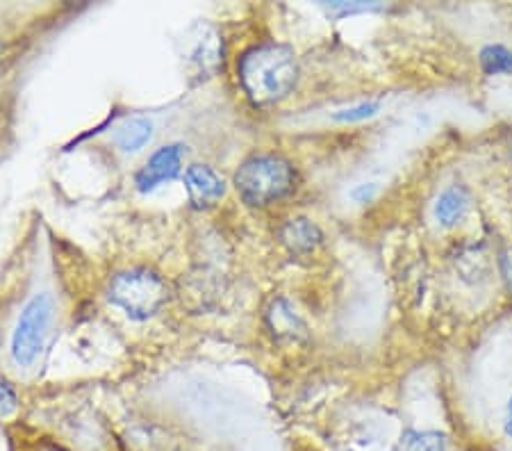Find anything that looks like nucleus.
Listing matches in <instances>:
<instances>
[{"label":"nucleus","instance_id":"8","mask_svg":"<svg viewBox=\"0 0 512 451\" xmlns=\"http://www.w3.org/2000/svg\"><path fill=\"white\" fill-rule=\"evenodd\" d=\"M469 210V194L465 187L451 185L435 201V217L444 228H453L462 224Z\"/></svg>","mask_w":512,"mask_h":451},{"label":"nucleus","instance_id":"11","mask_svg":"<svg viewBox=\"0 0 512 451\" xmlns=\"http://www.w3.org/2000/svg\"><path fill=\"white\" fill-rule=\"evenodd\" d=\"M396 451H447V438L437 431H408Z\"/></svg>","mask_w":512,"mask_h":451},{"label":"nucleus","instance_id":"6","mask_svg":"<svg viewBox=\"0 0 512 451\" xmlns=\"http://www.w3.org/2000/svg\"><path fill=\"white\" fill-rule=\"evenodd\" d=\"M185 190L196 208H210L226 194V183L208 164H192L185 171Z\"/></svg>","mask_w":512,"mask_h":451},{"label":"nucleus","instance_id":"4","mask_svg":"<svg viewBox=\"0 0 512 451\" xmlns=\"http://www.w3.org/2000/svg\"><path fill=\"white\" fill-rule=\"evenodd\" d=\"M167 299V283L148 269H126L110 283V301L130 319H139V322L158 315Z\"/></svg>","mask_w":512,"mask_h":451},{"label":"nucleus","instance_id":"16","mask_svg":"<svg viewBox=\"0 0 512 451\" xmlns=\"http://www.w3.org/2000/svg\"><path fill=\"white\" fill-rule=\"evenodd\" d=\"M499 269H501V278H503V283H506L508 292H512V246H508V249L501 253Z\"/></svg>","mask_w":512,"mask_h":451},{"label":"nucleus","instance_id":"17","mask_svg":"<svg viewBox=\"0 0 512 451\" xmlns=\"http://www.w3.org/2000/svg\"><path fill=\"white\" fill-rule=\"evenodd\" d=\"M374 194H376V185H371V183L369 185H360L358 190H353V199L360 201V203H367Z\"/></svg>","mask_w":512,"mask_h":451},{"label":"nucleus","instance_id":"9","mask_svg":"<svg viewBox=\"0 0 512 451\" xmlns=\"http://www.w3.org/2000/svg\"><path fill=\"white\" fill-rule=\"evenodd\" d=\"M153 137V123L146 117H128L121 121L117 130H114V144L119 146L123 153H137L151 142Z\"/></svg>","mask_w":512,"mask_h":451},{"label":"nucleus","instance_id":"7","mask_svg":"<svg viewBox=\"0 0 512 451\" xmlns=\"http://www.w3.org/2000/svg\"><path fill=\"white\" fill-rule=\"evenodd\" d=\"M324 240V233L312 219L296 217L289 219L287 224L280 228V242H283L292 253H310Z\"/></svg>","mask_w":512,"mask_h":451},{"label":"nucleus","instance_id":"15","mask_svg":"<svg viewBox=\"0 0 512 451\" xmlns=\"http://www.w3.org/2000/svg\"><path fill=\"white\" fill-rule=\"evenodd\" d=\"M16 408V395L14 390L10 388V383L0 381V415H10L12 410Z\"/></svg>","mask_w":512,"mask_h":451},{"label":"nucleus","instance_id":"12","mask_svg":"<svg viewBox=\"0 0 512 451\" xmlns=\"http://www.w3.org/2000/svg\"><path fill=\"white\" fill-rule=\"evenodd\" d=\"M478 60L487 76H512V51L506 46H485Z\"/></svg>","mask_w":512,"mask_h":451},{"label":"nucleus","instance_id":"13","mask_svg":"<svg viewBox=\"0 0 512 451\" xmlns=\"http://www.w3.org/2000/svg\"><path fill=\"white\" fill-rule=\"evenodd\" d=\"M381 108H383L381 101H360L355 105H349V108L344 110H337L333 114V119L340 123H360V121L374 119L376 114L381 112Z\"/></svg>","mask_w":512,"mask_h":451},{"label":"nucleus","instance_id":"1","mask_svg":"<svg viewBox=\"0 0 512 451\" xmlns=\"http://www.w3.org/2000/svg\"><path fill=\"white\" fill-rule=\"evenodd\" d=\"M239 82L253 105H274L294 92L301 76L299 57L283 44H260L237 64Z\"/></svg>","mask_w":512,"mask_h":451},{"label":"nucleus","instance_id":"2","mask_svg":"<svg viewBox=\"0 0 512 451\" xmlns=\"http://www.w3.org/2000/svg\"><path fill=\"white\" fill-rule=\"evenodd\" d=\"M296 187V169L292 162L276 153H258L242 162L235 174V190L249 205H269Z\"/></svg>","mask_w":512,"mask_h":451},{"label":"nucleus","instance_id":"14","mask_svg":"<svg viewBox=\"0 0 512 451\" xmlns=\"http://www.w3.org/2000/svg\"><path fill=\"white\" fill-rule=\"evenodd\" d=\"M378 5L374 3H330L328 10L340 14V16H346V14H358V12H369V10H376Z\"/></svg>","mask_w":512,"mask_h":451},{"label":"nucleus","instance_id":"3","mask_svg":"<svg viewBox=\"0 0 512 451\" xmlns=\"http://www.w3.org/2000/svg\"><path fill=\"white\" fill-rule=\"evenodd\" d=\"M53 317L55 303L48 292L35 294V297L21 308L10 335V356L16 367L30 369L37 363L39 354L46 347L48 333H51Z\"/></svg>","mask_w":512,"mask_h":451},{"label":"nucleus","instance_id":"10","mask_svg":"<svg viewBox=\"0 0 512 451\" xmlns=\"http://www.w3.org/2000/svg\"><path fill=\"white\" fill-rule=\"evenodd\" d=\"M269 326L271 331H274L276 338L280 340H296V338H303L305 335V324L301 322V317L296 315V310H292V306L285 299H276L271 303L269 313Z\"/></svg>","mask_w":512,"mask_h":451},{"label":"nucleus","instance_id":"19","mask_svg":"<svg viewBox=\"0 0 512 451\" xmlns=\"http://www.w3.org/2000/svg\"><path fill=\"white\" fill-rule=\"evenodd\" d=\"M0 53H3V39H0Z\"/></svg>","mask_w":512,"mask_h":451},{"label":"nucleus","instance_id":"18","mask_svg":"<svg viewBox=\"0 0 512 451\" xmlns=\"http://www.w3.org/2000/svg\"><path fill=\"white\" fill-rule=\"evenodd\" d=\"M506 433L512 438V397L508 401V413H506Z\"/></svg>","mask_w":512,"mask_h":451},{"label":"nucleus","instance_id":"5","mask_svg":"<svg viewBox=\"0 0 512 451\" xmlns=\"http://www.w3.org/2000/svg\"><path fill=\"white\" fill-rule=\"evenodd\" d=\"M183 153L185 151L180 144H169L155 151L151 158L146 160L144 167L137 171L135 176L137 190L142 194H148L176 178L180 174V169H183Z\"/></svg>","mask_w":512,"mask_h":451}]
</instances>
